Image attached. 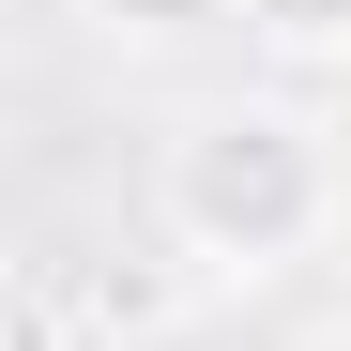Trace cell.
<instances>
[{
	"label": "cell",
	"instance_id": "obj_1",
	"mask_svg": "<svg viewBox=\"0 0 351 351\" xmlns=\"http://www.w3.org/2000/svg\"><path fill=\"white\" fill-rule=\"evenodd\" d=\"M153 229H168L199 275H290V260L336 229V138H321L290 92H214V107H184L168 153H153Z\"/></svg>",
	"mask_w": 351,
	"mask_h": 351
},
{
	"label": "cell",
	"instance_id": "obj_2",
	"mask_svg": "<svg viewBox=\"0 0 351 351\" xmlns=\"http://www.w3.org/2000/svg\"><path fill=\"white\" fill-rule=\"evenodd\" d=\"M245 31H260V62H290V77H336L351 62V0H245Z\"/></svg>",
	"mask_w": 351,
	"mask_h": 351
},
{
	"label": "cell",
	"instance_id": "obj_3",
	"mask_svg": "<svg viewBox=\"0 0 351 351\" xmlns=\"http://www.w3.org/2000/svg\"><path fill=\"white\" fill-rule=\"evenodd\" d=\"M77 16H92L107 46H168V31H214L229 0H77Z\"/></svg>",
	"mask_w": 351,
	"mask_h": 351
},
{
	"label": "cell",
	"instance_id": "obj_4",
	"mask_svg": "<svg viewBox=\"0 0 351 351\" xmlns=\"http://www.w3.org/2000/svg\"><path fill=\"white\" fill-rule=\"evenodd\" d=\"M306 351H351V321H321V336H306Z\"/></svg>",
	"mask_w": 351,
	"mask_h": 351
}]
</instances>
